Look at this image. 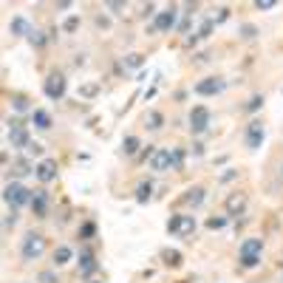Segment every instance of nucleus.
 <instances>
[{"mask_svg":"<svg viewBox=\"0 0 283 283\" xmlns=\"http://www.w3.org/2000/svg\"><path fill=\"white\" fill-rule=\"evenodd\" d=\"M31 119H34V125H37L40 130H48V127H51V116H48L45 111H34Z\"/></svg>","mask_w":283,"mask_h":283,"instance_id":"23","label":"nucleus"},{"mask_svg":"<svg viewBox=\"0 0 283 283\" xmlns=\"http://www.w3.org/2000/svg\"><path fill=\"white\" fill-rule=\"evenodd\" d=\"M161 260L176 269V266H181V252L179 249H164V252H161Z\"/></svg>","mask_w":283,"mask_h":283,"instance_id":"21","label":"nucleus"},{"mask_svg":"<svg viewBox=\"0 0 283 283\" xmlns=\"http://www.w3.org/2000/svg\"><path fill=\"white\" fill-rule=\"evenodd\" d=\"M241 34H244L247 40H252V37L258 34V29H255V26H244V29H241Z\"/></svg>","mask_w":283,"mask_h":283,"instance_id":"35","label":"nucleus"},{"mask_svg":"<svg viewBox=\"0 0 283 283\" xmlns=\"http://www.w3.org/2000/svg\"><path fill=\"white\" fill-rule=\"evenodd\" d=\"M23 258L26 260H37L40 255L45 252V238L40 235V232H31V235H26V241H23Z\"/></svg>","mask_w":283,"mask_h":283,"instance_id":"4","label":"nucleus"},{"mask_svg":"<svg viewBox=\"0 0 283 283\" xmlns=\"http://www.w3.org/2000/svg\"><path fill=\"white\" fill-rule=\"evenodd\" d=\"M258 108H263V94H255V96L247 102V111H258Z\"/></svg>","mask_w":283,"mask_h":283,"instance_id":"28","label":"nucleus"},{"mask_svg":"<svg viewBox=\"0 0 283 283\" xmlns=\"http://www.w3.org/2000/svg\"><path fill=\"white\" fill-rule=\"evenodd\" d=\"M173 26H176V9L173 6L167 11H156V23H153L156 31H170Z\"/></svg>","mask_w":283,"mask_h":283,"instance_id":"10","label":"nucleus"},{"mask_svg":"<svg viewBox=\"0 0 283 283\" xmlns=\"http://www.w3.org/2000/svg\"><path fill=\"white\" fill-rule=\"evenodd\" d=\"M43 91H45V96L48 99H63V94H65V77L63 74H48L43 82Z\"/></svg>","mask_w":283,"mask_h":283,"instance_id":"6","label":"nucleus"},{"mask_svg":"<svg viewBox=\"0 0 283 283\" xmlns=\"http://www.w3.org/2000/svg\"><path fill=\"white\" fill-rule=\"evenodd\" d=\"M96 85H82V88H79V94H82V96H94V94H96Z\"/></svg>","mask_w":283,"mask_h":283,"instance_id":"36","label":"nucleus"},{"mask_svg":"<svg viewBox=\"0 0 283 283\" xmlns=\"http://www.w3.org/2000/svg\"><path fill=\"white\" fill-rule=\"evenodd\" d=\"M167 232L181 235V238H192V232H195V218H192V215H173L167 221Z\"/></svg>","mask_w":283,"mask_h":283,"instance_id":"3","label":"nucleus"},{"mask_svg":"<svg viewBox=\"0 0 283 283\" xmlns=\"http://www.w3.org/2000/svg\"><path fill=\"white\" fill-rule=\"evenodd\" d=\"M77 26H79V17H68V20H65V31H74Z\"/></svg>","mask_w":283,"mask_h":283,"instance_id":"37","label":"nucleus"},{"mask_svg":"<svg viewBox=\"0 0 283 283\" xmlns=\"http://www.w3.org/2000/svg\"><path fill=\"white\" fill-rule=\"evenodd\" d=\"M204 201V187H190V190L184 192V204H190V207H198Z\"/></svg>","mask_w":283,"mask_h":283,"instance_id":"16","label":"nucleus"},{"mask_svg":"<svg viewBox=\"0 0 283 283\" xmlns=\"http://www.w3.org/2000/svg\"><path fill=\"white\" fill-rule=\"evenodd\" d=\"M235 176H238V170H226L224 176H221V181H232Z\"/></svg>","mask_w":283,"mask_h":283,"instance_id":"38","label":"nucleus"},{"mask_svg":"<svg viewBox=\"0 0 283 283\" xmlns=\"http://www.w3.org/2000/svg\"><path fill=\"white\" fill-rule=\"evenodd\" d=\"M48 201H51V198H48V192H45V190H37V192L31 195V210L43 215L45 210H48Z\"/></svg>","mask_w":283,"mask_h":283,"instance_id":"15","label":"nucleus"},{"mask_svg":"<svg viewBox=\"0 0 283 283\" xmlns=\"http://www.w3.org/2000/svg\"><path fill=\"white\" fill-rule=\"evenodd\" d=\"M29 40H31V45L43 48V45H45V34L40 31V29H31V31H29Z\"/></svg>","mask_w":283,"mask_h":283,"instance_id":"26","label":"nucleus"},{"mask_svg":"<svg viewBox=\"0 0 283 283\" xmlns=\"http://www.w3.org/2000/svg\"><path fill=\"white\" fill-rule=\"evenodd\" d=\"M281 176H283V173H281Z\"/></svg>","mask_w":283,"mask_h":283,"instance_id":"42","label":"nucleus"},{"mask_svg":"<svg viewBox=\"0 0 283 283\" xmlns=\"http://www.w3.org/2000/svg\"><path fill=\"white\" fill-rule=\"evenodd\" d=\"M40 153H43V145H40V142H31V145L26 147V156H40Z\"/></svg>","mask_w":283,"mask_h":283,"instance_id":"32","label":"nucleus"},{"mask_svg":"<svg viewBox=\"0 0 283 283\" xmlns=\"http://www.w3.org/2000/svg\"><path fill=\"white\" fill-rule=\"evenodd\" d=\"M9 31H11V34H17V37H20V34H26V37H29L31 26H29V23L23 20V17H14V20L9 23Z\"/></svg>","mask_w":283,"mask_h":283,"instance_id":"19","label":"nucleus"},{"mask_svg":"<svg viewBox=\"0 0 283 283\" xmlns=\"http://www.w3.org/2000/svg\"><path fill=\"white\" fill-rule=\"evenodd\" d=\"M221 91H224V82L215 79V77L201 79V82L195 85V94H201V96H213V94H221Z\"/></svg>","mask_w":283,"mask_h":283,"instance_id":"12","label":"nucleus"},{"mask_svg":"<svg viewBox=\"0 0 283 283\" xmlns=\"http://www.w3.org/2000/svg\"><path fill=\"white\" fill-rule=\"evenodd\" d=\"M71 258H74V252H71V247H57V249H54V263H57V266H63V263H68Z\"/></svg>","mask_w":283,"mask_h":283,"instance_id":"22","label":"nucleus"},{"mask_svg":"<svg viewBox=\"0 0 283 283\" xmlns=\"http://www.w3.org/2000/svg\"><path fill=\"white\" fill-rule=\"evenodd\" d=\"M79 272H82L85 278H91V275L96 272V258H94V252H88V249L79 252Z\"/></svg>","mask_w":283,"mask_h":283,"instance_id":"14","label":"nucleus"},{"mask_svg":"<svg viewBox=\"0 0 283 283\" xmlns=\"http://www.w3.org/2000/svg\"><path fill=\"white\" fill-rule=\"evenodd\" d=\"M94 232H96V224H82V229H79V238H85V241H88V238H94Z\"/></svg>","mask_w":283,"mask_h":283,"instance_id":"30","label":"nucleus"},{"mask_svg":"<svg viewBox=\"0 0 283 283\" xmlns=\"http://www.w3.org/2000/svg\"><path fill=\"white\" fill-rule=\"evenodd\" d=\"M34 176L43 181V184H51V181L57 179V161H51V158L40 161V164H37V170H34Z\"/></svg>","mask_w":283,"mask_h":283,"instance_id":"9","label":"nucleus"},{"mask_svg":"<svg viewBox=\"0 0 283 283\" xmlns=\"http://www.w3.org/2000/svg\"><path fill=\"white\" fill-rule=\"evenodd\" d=\"M210 127V111L207 108H192L190 111V130L192 133H204Z\"/></svg>","mask_w":283,"mask_h":283,"instance_id":"7","label":"nucleus"},{"mask_svg":"<svg viewBox=\"0 0 283 283\" xmlns=\"http://www.w3.org/2000/svg\"><path fill=\"white\" fill-rule=\"evenodd\" d=\"M213 29H215V20H204V23H201V31H198V37H210V34H213Z\"/></svg>","mask_w":283,"mask_h":283,"instance_id":"31","label":"nucleus"},{"mask_svg":"<svg viewBox=\"0 0 283 283\" xmlns=\"http://www.w3.org/2000/svg\"><path fill=\"white\" fill-rule=\"evenodd\" d=\"M91 283H102V281H91Z\"/></svg>","mask_w":283,"mask_h":283,"instance_id":"41","label":"nucleus"},{"mask_svg":"<svg viewBox=\"0 0 283 283\" xmlns=\"http://www.w3.org/2000/svg\"><path fill=\"white\" fill-rule=\"evenodd\" d=\"M161 125H164V116H161L158 111H147V113H145V127H150V130H158Z\"/></svg>","mask_w":283,"mask_h":283,"instance_id":"17","label":"nucleus"},{"mask_svg":"<svg viewBox=\"0 0 283 283\" xmlns=\"http://www.w3.org/2000/svg\"><path fill=\"white\" fill-rule=\"evenodd\" d=\"M207 226H210V229H224L226 218H224V215H213V218H207Z\"/></svg>","mask_w":283,"mask_h":283,"instance_id":"27","label":"nucleus"},{"mask_svg":"<svg viewBox=\"0 0 283 283\" xmlns=\"http://www.w3.org/2000/svg\"><path fill=\"white\" fill-rule=\"evenodd\" d=\"M275 6H278L275 0H258V3H255V9L258 11H269V9H275Z\"/></svg>","mask_w":283,"mask_h":283,"instance_id":"33","label":"nucleus"},{"mask_svg":"<svg viewBox=\"0 0 283 283\" xmlns=\"http://www.w3.org/2000/svg\"><path fill=\"white\" fill-rule=\"evenodd\" d=\"M224 207H226V213L229 215H241L244 210H247V195H244V192H232V195H226Z\"/></svg>","mask_w":283,"mask_h":283,"instance_id":"11","label":"nucleus"},{"mask_svg":"<svg viewBox=\"0 0 283 283\" xmlns=\"http://www.w3.org/2000/svg\"><path fill=\"white\" fill-rule=\"evenodd\" d=\"M40 281H43V283H54V275H51V272H43V275H40Z\"/></svg>","mask_w":283,"mask_h":283,"instance_id":"39","label":"nucleus"},{"mask_svg":"<svg viewBox=\"0 0 283 283\" xmlns=\"http://www.w3.org/2000/svg\"><path fill=\"white\" fill-rule=\"evenodd\" d=\"M150 167L156 170V173H167V170H173V156H170L167 147H158L156 153L150 156Z\"/></svg>","mask_w":283,"mask_h":283,"instance_id":"8","label":"nucleus"},{"mask_svg":"<svg viewBox=\"0 0 283 283\" xmlns=\"http://www.w3.org/2000/svg\"><path fill=\"white\" fill-rule=\"evenodd\" d=\"M11 105H14V111H20V113L29 111V99H26V96H14V99H11Z\"/></svg>","mask_w":283,"mask_h":283,"instance_id":"29","label":"nucleus"},{"mask_svg":"<svg viewBox=\"0 0 283 283\" xmlns=\"http://www.w3.org/2000/svg\"><path fill=\"white\" fill-rule=\"evenodd\" d=\"M260 142H263V125H260V122H249V127H247V147L258 150Z\"/></svg>","mask_w":283,"mask_h":283,"instance_id":"13","label":"nucleus"},{"mask_svg":"<svg viewBox=\"0 0 283 283\" xmlns=\"http://www.w3.org/2000/svg\"><path fill=\"white\" fill-rule=\"evenodd\" d=\"M125 63H127V65H130V68H139V65H142V63H145V57H142V54H130V57H127V60H125Z\"/></svg>","mask_w":283,"mask_h":283,"instance_id":"34","label":"nucleus"},{"mask_svg":"<svg viewBox=\"0 0 283 283\" xmlns=\"http://www.w3.org/2000/svg\"><path fill=\"white\" fill-rule=\"evenodd\" d=\"M31 195L34 190H29V187H23L20 181H11V184H6V190H3V198H6V204L9 207H23V204H31Z\"/></svg>","mask_w":283,"mask_h":283,"instance_id":"1","label":"nucleus"},{"mask_svg":"<svg viewBox=\"0 0 283 283\" xmlns=\"http://www.w3.org/2000/svg\"><path fill=\"white\" fill-rule=\"evenodd\" d=\"M260 249H263V241L260 238H247L244 244H241V266H258L260 263Z\"/></svg>","mask_w":283,"mask_h":283,"instance_id":"2","label":"nucleus"},{"mask_svg":"<svg viewBox=\"0 0 283 283\" xmlns=\"http://www.w3.org/2000/svg\"><path fill=\"white\" fill-rule=\"evenodd\" d=\"M122 150H125V156H136V153H139V139H136V136H125Z\"/></svg>","mask_w":283,"mask_h":283,"instance_id":"24","label":"nucleus"},{"mask_svg":"<svg viewBox=\"0 0 283 283\" xmlns=\"http://www.w3.org/2000/svg\"><path fill=\"white\" fill-rule=\"evenodd\" d=\"M9 145L11 147H17V150H26V147L31 145V139H29V130H26V125L20 122V119H14V122H9Z\"/></svg>","mask_w":283,"mask_h":283,"instance_id":"5","label":"nucleus"},{"mask_svg":"<svg viewBox=\"0 0 283 283\" xmlns=\"http://www.w3.org/2000/svg\"><path fill=\"white\" fill-rule=\"evenodd\" d=\"M34 170H37V167H31V161H29V158H17V161H14V167H11V173H14V176H29V173H34Z\"/></svg>","mask_w":283,"mask_h":283,"instance_id":"20","label":"nucleus"},{"mask_svg":"<svg viewBox=\"0 0 283 283\" xmlns=\"http://www.w3.org/2000/svg\"><path fill=\"white\" fill-rule=\"evenodd\" d=\"M108 9H111V11H116V14H119V11L125 9V3H108Z\"/></svg>","mask_w":283,"mask_h":283,"instance_id":"40","label":"nucleus"},{"mask_svg":"<svg viewBox=\"0 0 283 283\" xmlns=\"http://www.w3.org/2000/svg\"><path fill=\"white\" fill-rule=\"evenodd\" d=\"M150 195H153V184H150V181H142V184L136 187V201L147 204V201H150Z\"/></svg>","mask_w":283,"mask_h":283,"instance_id":"18","label":"nucleus"},{"mask_svg":"<svg viewBox=\"0 0 283 283\" xmlns=\"http://www.w3.org/2000/svg\"><path fill=\"white\" fill-rule=\"evenodd\" d=\"M170 156H173V170L184 167V150H181V147H173V150H170Z\"/></svg>","mask_w":283,"mask_h":283,"instance_id":"25","label":"nucleus"}]
</instances>
